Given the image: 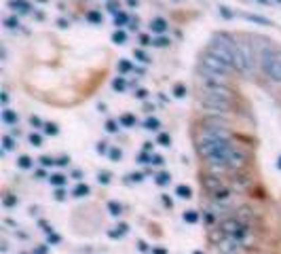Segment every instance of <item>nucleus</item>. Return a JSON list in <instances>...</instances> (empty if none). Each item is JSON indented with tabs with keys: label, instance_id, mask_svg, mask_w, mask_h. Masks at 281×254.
Listing matches in <instances>:
<instances>
[{
	"label": "nucleus",
	"instance_id": "obj_1",
	"mask_svg": "<svg viewBox=\"0 0 281 254\" xmlns=\"http://www.w3.org/2000/svg\"><path fill=\"white\" fill-rule=\"evenodd\" d=\"M233 64H235V70L243 74H249L254 72V51H251L249 45L245 42H233Z\"/></svg>",
	"mask_w": 281,
	"mask_h": 254
},
{
	"label": "nucleus",
	"instance_id": "obj_2",
	"mask_svg": "<svg viewBox=\"0 0 281 254\" xmlns=\"http://www.w3.org/2000/svg\"><path fill=\"white\" fill-rule=\"evenodd\" d=\"M201 68H205V70H212V72H216V74H224V77H229L231 70H235V68H233V66H229L227 62H222V60L214 58L212 53H205L203 58H201Z\"/></svg>",
	"mask_w": 281,
	"mask_h": 254
},
{
	"label": "nucleus",
	"instance_id": "obj_3",
	"mask_svg": "<svg viewBox=\"0 0 281 254\" xmlns=\"http://www.w3.org/2000/svg\"><path fill=\"white\" fill-rule=\"evenodd\" d=\"M199 104L205 106V108H212V110H216V112H229L231 106H233V100H224V97H216V95L201 93V95H199Z\"/></svg>",
	"mask_w": 281,
	"mask_h": 254
},
{
	"label": "nucleus",
	"instance_id": "obj_4",
	"mask_svg": "<svg viewBox=\"0 0 281 254\" xmlns=\"http://www.w3.org/2000/svg\"><path fill=\"white\" fill-rule=\"evenodd\" d=\"M199 83H201V87H212V85H229V77L216 74V72H212V70L201 68V72H199Z\"/></svg>",
	"mask_w": 281,
	"mask_h": 254
},
{
	"label": "nucleus",
	"instance_id": "obj_5",
	"mask_svg": "<svg viewBox=\"0 0 281 254\" xmlns=\"http://www.w3.org/2000/svg\"><path fill=\"white\" fill-rule=\"evenodd\" d=\"M201 93L224 97V100H233V91H231L229 85H212V87H201Z\"/></svg>",
	"mask_w": 281,
	"mask_h": 254
},
{
	"label": "nucleus",
	"instance_id": "obj_6",
	"mask_svg": "<svg viewBox=\"0 0 281 254\" xmlns=\"http://www.w3.org/2000/svg\"><path fill=\"white\" fill-rule=\"evenodd\" d=\"M262 68H264L266 77H269L271 81H275V83H281V53L277 55V58H275L271 64H266V66H262Z\"/></svg>",
	"mask_w": 281,
	"mask_h": 254
},
{
	"label": "nucleus",
	"instance_id": "obj_7",
	"mask_svg": "<svg viewBox=\"0 0 281 254\" xmlns=\"http://www.w3.org/2000/svg\"><path fill=\"white\" fill-rule=\"evenodd\" d=\"M167 28H170V23H167L163 17H154L152 21H150V32H154V34H165L167 32Z\"/></svg>",
	"mask_w": 281,
	"mask_h": 254
},
{
	"label": "nucleus",
	"instance_id": "obj_8",
	"mask_svg": "<svg viewBox=\"0 0 281 254\" xmlns=\"http://www.w3.org/2000/svg\"><path fill=\"white\" fill-rule=\"evenodd\" d=\"M9 7L15 11V13H21V15L30 13V9H32V5L27 3V0H9Z\"/></svg>",
	"mask_w": 281,
	"mask_h": 254
},
{
	"label": "nucleus",
	"instance_id": "obj_9",
	"mask_svg": "<svg viewBox=\"0 0 281 254\" xmlns=\"http://www.w3.org/2000/svg\"><path fill=\"white\" fill-rule=\"evenodd\" d=\"M205 187H207V191H209V193H212V195H214V193H218L220 189H224V185H222V180H220L218 176H214V174L205 178Z\"/></svg>",
	"mask_w": 281,
	"mask_h": 254
},
{
	"label": "nucleus",
	"instance_id": "obj_10",
	"mask_svg": "<svg viewBox=\"0 0 281 254\" xmlns=\"http://www.w3.org/2000/svg\"><path fill=\"white\" fill-rule=\"evenodd\" d=\"M129 233V224L127 222H121V224H117L112 231H108V237H112V239H121L123 235H127Z\"/></svg>",
	"mask_w": 281,
	"mask_h": 254
},
{
	"label": "nucleus",
	"instance_id": "obj_11",
	"mask_svg": "<svg viewBox=\"0 0 281 254\" xmlns=\"http://www.w3.org/2000/svg\"><path fill=\"white\" fill-rule=\"evenodd\" d=\"M17 121H19L17 110H11V108H5V110H3V123H5V125H15Z\"/></svg>",
	"mask_w": 281,
	"mask_h": 254
},
{
	"label": "nucleus",
	"instance_id": "obj_12",
	"mask_svg": "<svg viewBox=\"0 0 281 254\" xmlns=\"http://www.w3.org/2000/svg\"><path fill=\"white\" fill-rule=\"evenodd\" d=\"M47 180L51 182V185H53V187H58V189H62V187L66 185V182H68V178H66L64 174H51V176H49Z\"/></svg>",
	"mask_w": 281,
	"mask_h": 254
},
{
	"label": "nucleus",
	"instance_id": "obj_13",
	"mask_svg": "<svg viewBox=\"0 0 281 254\" xmlns=\"http://www.w3.org/2000/svg\"><path fill=\"white\" fill-rule=\"evenodd\" d=\"M182 218H184V222H188V224H196V222H199V212H196V210H186Z\"/></svg>",
	"mask_w": 281,
	"mask_h": 254
},
{
	"label": "nucleus",
	"instance_id": "obj_14",
	"mask_svg": "<svg viewBox=\"0 0 281 254\" xmlns=\"http://www.w3.org/2000/svg\"><path fill=\"white\" fill-rule=\"evenodd\" d=\"M176 195L180 197V199H190V197H192V189L186 187V185H180V187L176 189Z\"/></svg>",
	"mask_w": 281,
	"mask_h": 254
},
{
	"label": "nucleus",
	"instance_id": "obj_15",
	"mask_svg": "<svg viewBox=\"0 0 281 254\" xmlns=\"http://www.w3.org/2000/svg\"><path fill=\"white\" fill-rule=\"evenodd\" d=\"M112 42H115V45H125V42H127V32L119 28V30L112 34Z\"/></svg>",
	"mask_w": 281,
	"mask_h": 254
},
{
	"label": "nucleus",
	"instance_id": "obj_16",
	"mask_svg": "<svg viewBox=\"0 0 281 254\" xmlns=\"http://www.w3.org/2000/svg\"><path fill=\"white\" fill-rule=\"evenodd\" d=\"M17 167L19 169H30V167H34V161L27 157V155H21V157H17Z\"/></svg>",
	"mask_w": 281,
	"mask_h": 254
},
{
	"label": "nucleus",
	"instance_id": "obj_17",
	"mask_svg": "<svg viewBox=\"0 0 281 254\" xmlns=\"http://www.w3.org/2000/svg\"><path fill=\"white\" fill-rule=\"evenodd\" d=\"M89 193H91V189H89L87 185H82V182H78V185L74 187V191H72L74 197H87Z\"/></svg>",
	"mask_w": 281,
	"mask_h": 254
},
{
	"label": "nucleus",
	"instance_id": "obj_18",
	"mask_svg": "<svg viewBox=\"0 0 281 254\" xmlns=\"http://www.w3.org/2000/svg\"><path fill=\"white\" fill-rule=\"evenodd\" d=\"M108 212H110L112 216H121V214H123V206H121L119 201L112 199V201H108Z\"/></svg>",
	"mask_w": 281,
	"mask_h": 254
},
{
	"label": "nucleus",
	"instance_id": "obj_19",
	"mask_svg": "<svg viewBox=\"0 0 281 254\" xmlns=\"http://www.w3.org/2000/svg\"><path fill=\"white\" fill-rule=\"evenodd\" d=\"M159 127H161V123H159V119H154V117H148L144 121V130H148V132H157Z\"/></svg>",
	"mask_w": 281,
	"mask_h": 254
},
{
	"label": "nucleus",
	"instance_id": "obj_20",
	"mask_svg": "<svg viewBox=\"0 0 281 254\" xmlns=\"http://www.w3.org/2000/svg\"><path fill=\"white\" fill-rule=\"evenodd\" d=\"M119 123H121L123 127H133V125H135V117L129 115V112H125V115L119 117Z\"/></svg>",
	"mask_w": 281,
	"mask_h": 254
},
{
	"label": "nucleus",
	"instance_id": "obj_21",
	"mask_svg": "<svg viewBox=\"0 0 281 254\" xmlns=\"http://www.w3.org/2000/svg\"><path fill=\"white\" fill-rule=\"evenodd\" d=\"M125 87H127V81H125V77H117L115 81H112V89L115 91H125Z\"/></svg>",
	"mask_w": 281,
	"mask_h": 254
},
{
	"label": "nucleus",
	"instance_id": "obj_22",
	"mask_svg": "<svg viewBox=\"0 0 281 254\" xmlns=\"http://www.w3.org/2000/svg\"><path fill=\"white\" fill-rule=\"evenodd\" d=\"M117 68H119V72H121V74H127V72H131V70H133V66H131L129 60H119Z\"/></svg>",
	"mask_w": 281,
	"mask_h": 254
},
{
	"label": "nucleus",
	"instance_id": "obj_23",
	"mask_svg": "<svg viewBox=\"0 0 281 254\" xmlns=\"http://www.w3.org/2000/svg\"><path fill=\"white\" fill-rule=\"evenodd\" d=\"M247 21H254V23H260V26H273L266 17H260V15H243Z\"/></svg>",
	"mask_w": 281,
	"mask_h": 254
},
{
	"label": "nucleus",
	"instance_id": "obj_24",
	"mask_svg": "<svg viewBox=\"0 0 281 254\" xmlns=\"http://www.w3.org/2000/svg\"><path fill=\"white\" fill-rule=\"evenodd\" d=\"M186 93H188V87H186V85H182V83L174 85V95H176V97H186Z\"/></svg>",
	"mask_w": 281,
	"mask_h": 254
},
{
	"label": "nucleus",
	"instance_id": "obj_25",
	"mask_svg": "<svg viewBox=\"0 0 281 254\" xmlns=\"http://www.w3.org/2000/svg\"><path fill=\"white\" fill-rule=\"evenodd\" d=\"M15 148V140H13V136H3V150H13Z\"/></svg>",
	"mask_w": 281,
	"mask_h": 254
},
{
	"label": "nucleus",
	"instance_id": "obj_26",
	"mask_svg": "<svg viewBox=\"0 0 281 254\" xmlns=\"http://www.w3.org/2000/svg\"><path fill=\"white\" fill-rule=\"evenodd\" d=\"M170 182H172V176L167 174V172L157 174V185H159V187H165V185H170Z\"/></svg>",
	"mask_w": 281,
	"mask_h": 254
},
{
	"label": "nucleus",
	"instance_id": "obj_27",
	"mask_svg": "<svg viewBox=\"0 0 281 254\" xmlns=\"http://www.w3.org/2000/svg\"><path fill=\"white\" fill-rule=\"evenodd\" d=\"M127 21H129V17H127V13H125V11H119L117 15H115V23H117L119 28H121V26H125Z\"/></svg>",
	"mask_w": 281,
	"mask_h": 254
},
{
	"label": "nucleus",
	"instance_id": "obj_28",
	"mask_svg": "<svg viewBox=\"0 0 281 254\" xmlns=\"http://www.w3.org/2000/svg\"><path fill=\"white\" fill-rule=\"evenodd\" d=\"M5 26L9 30H15V28H19V19L15 15H9V17H5Z\"/></svg>",
	"mask_w": 281,
	"mask_h": 254
},
{
	"label": "nucleus",
	"instance_id": "obj_29",
	"mask_svg": "<svg viewBox=\"0 0 281 254\" xmlns=\"http://www.w3.org/2000/svg\"><path fill=\"white\" fill-rule=\"evenodd\" d=\"M133 58H135L137 62H142V64H148V62H150V58H148V55H146L142 49H135V51H133Z\"/></svg>",
	"mask_w": 281,
	"mask_h": 254
},
{
	"label": "nucleus",
	"instance_id": "obj_30",
	"mask_svg": "<svg viewBox=\"0 0 281 254\" xmlns=\"http://www.w3.org/2000/svg\"><path fill=\"white\" fill-rule=\"evenodd\" d=\"M43 132L47 134V136H58V125H55V123H45V127H43Z\"/></svg>",
	"mask_w": 281,
	"mask_h": 254
},
{
	"label": "nucleus",
	"instance_id": "obj_31",
	"mask_svg": "<svg viewBox=\"0 0 281 254\" xmlns=\"http://www.w3.org/2000/svg\"><path fill=\"white\" fill-rule=\"evenodd\" d=\"M27 140H30V144H32V146H40V144H43V136L36 134V132H32L30 136H27Z\"/></svg>",
	"mask_w": 281,
	"mask_h": 254
},
{
	"label": "nucleus",
	"instance_id": "obj_32",
	"mask_svg": "<svg viewBox=\"0 0 281 254\" xmlns=\"http://www.w3.org/2000/svg\"><path fill=\"white\" fill-rule=\"evenodd\" d=\"M3 206H5V208L17 206V197H15V195H5V197H3Z\"/></svg>",
	"mask_w": 281,
	"mask_h": 254
},
{
	"label": "nucleus",
	"instance_id": "obj_33",
	"mask_svg": "<svg viewBox=\"0 0 281 254\" xmlns=\"http://www.w3.org/2000/svg\"><path fill=\"white\" fill-rule=\"evenodd\" d=\"M170 42H172V40L167 38V36H157V38L152 40V47H167Z\"/></svg>",
	"mask_w": 281,
	"mask_h": 254
},
{
	"label": "nucleus",
	"instance_id": "obj_34",
	"mask_svg": "<svg viewBox=\"0 0 281 254\" xmlns=\"http://www.w3.org/2000/svg\"><path fill=\"white\" fill-rule=\"evenodd\" d=\"M157 144H161V146H170V144H172V138H170V134H159V138H157Z\"/></svg>",
	"mask_w": 281,
	"mask_h": 254
},
{
	"label": "nucleus",
	"instance_id": "obj_35",
	"mask_svg": "<svg viewBox=\"0 0 281 254\" xmlns=\"http://www.w3.org/2000/svg\"><path fill=\"white\" fill-rule=\"evenodd\" d=\"M119 125H121V123L112 121V119H110V121H106V132H108V134H117V132H119Z\"/></svg>",
	"mask_w": 281,
	"mask_h": 254
},
{
	"label": "nucleus",
	"instance_id": "obj_36",
	"mask_svg": "<svg viewBox=\"0 0 281 254\" xmlns=\"http://www.w3.org/2000/svg\"><path fill=\"white\" fill-rule=\"evenodd\" d=\"M87 19L91 21V23H102V15L97 11H89L87 13Z\"/></svg>",
	"mask_w": 281,
	"mask_h": 254
},
{
	"label": "nucleus",
	"instance_id": "obj_37",
	"mask_svg": "<svg viewBox=\"0 0 281 254\" xmlns=\"http://www.w3.org/2000/svg\"><path fill=\"white\" fill-rule=\"evenodd\" d=\"M108 157H110V161H119V159L123 157V150H121V148H110Z\"/></svg>",
	"mask_w": 281,
	"mask_h": 254
},
{
	"label": "nucleus",
	"instance_id": "obj_38",
	"mask_svg": "<svg viewBox=\"0 0 281 254\" xmlns=\"http://www.w3.org/2000/svg\"><path fill=\"white\" fill-rule=\"evenodd\" d=\"M27 121H30V125L34 127V130H38V127H45V123L40 121V117H36V115H30V119H27Z\"/></svg>",
	"mask_w": 281,
	"mask_h": 254
},
{
	"label": "nucleus",
	"instance_id": "obj_39",
	"mask_svg": "<svg viewBox=\"0 0 281 254\" xmlns=\"http://www.w3.org/2000/svg\"><path fill=\"white\" fill-rule=\"evenodd\" d=\"M110 172H100V174H97V182H100V185H108V182H110Z\"/></svg>",
	"mask_w": 281,
	"mask_h": 254
},
{
	"label": "nucleus",
	"instance_id": "obj_40",
	"mask_svg": "<svg viewBox=\"0 0 281 254\" xmlns=\"http://www.w3.org/2000/svg\"><path fill=\"white\" fill-rule=\"evenodd\" d=\"M152 40H154V38H150L148 34H142V36H139V45H142V47H150Z\"/></svg>",
	"mask_w": 281,
	"mask_h": 254
},
{
	"label": "nucleus",
	"instance_id": "obj_41",
	"mask_svg": "<svg viewBox=\"0 0 281 254\" xmlns=\"http://www.w3.org/2000/svg\"><path fill=\"white\" fill-rule=\"evenodd\" d=\"M144 180V174H139V172H135V174H129V182H135V185H139V182Z\"/></svg>",
	"mask_w": 281,
	"mask_h": 254
},
{
	"label": "nucleus",
	"instance_id": "obj_42",
	"mask_svg": "<svg viewBox=\"0 0 281 254\" xmlns=\"http://www.w3.org/2000/svg\"><path fill=\"white\" fill-rule=\"evenodd\" d=\"M97 153L100 155H106V153H110V148H108V142H97Z\"/></svg>",
	"mask_w": 281,
	"mask_h": 254
},
{
	"label": "nucleus",
	"instance_id": "obj_43",
	"mask_svg": "<svg viewBox=\"0 0 281 254\" xmlns=\"http://www.w3.org/2000/svg\"><path fill=\"white\" fill-rule=\"evenodd\" d=\"M139 163H152V155H146V153H139Z\"/></svg>",
	"mask_w": 281,
	"mask_h": 254
},
{
	"label": "nucleus",
	"instance_id": "obj_44",
	"mask_svg": "<svg viewBox=\"0 0 281 254\" xmlns=\"http://www.w3.org/2000/svg\"><path fill=\"white\" fill-rule=\"evenodd\" d=\"M40 165H43V167L55 165V159H51V157H40Z\"/></svg>",
	"mask_w": 281,
	"mask_h": 254
},
{
	"label": "nucleus",
	"instance_id": "obj_45",
	"mask_svg": "<svg viewBox=\"0 0 281 254\" xmlns=\"http://www.w3.org/2000/svg\"><path fill=\"white\" fill-rule=\"evenodd\" d=\"M220 15L227 17V19H231L233 17V11H229V7H220Z\"/></svg>",
	"mask_w": 281,
	"mask_h": 254
},
{
	"label": "nucleus",
	"instance_id": "obj_46",
	"mask_svg": "<svg viewBox=\"0 0 281 254\" xmlns=\"http://www.w3.org/2000/svg\"><path fill=\"white\" fill-rule=\"evenodd\" d=\"M55 199H58V201H64V199H66V191H64V189H55Z\"/></svg>",
	"mask_w": 281,
	"mask_h": 254
},
{
	"label": "nucleus",
	"instance_id": "obj_47",
	"mask_svg": "<svg viewBox=\"0 0 281 254\" xmlns=\"http://www.w3.org/2000/svg\"><path fill=\"white\" fill-rule=\"evenodd\" d=\"M108 11H110V13H115V15H117V13H119V3H115V0H110V3H108Z\"/></svg>",
	"mask_w": 281,
	"mask_h": 254
},
{
	"label": "nucleus",
	"instance_id": "obj_48",
	"mask_svg": "<svg viewBox=\"0 0 281 254\" xmlns=\"http://www.w3.org/2000/svg\"><path fill=\"white\" fill-rule=\"evenodd\" d=\"M34 176H36V180H45V178H49L45 169H36V172H34Z\"/></svg>",
	"mask_w": 281,
	"mask_h": 254
},
{
	"label": "nucleus",
	"instance_id": "obj_49",
	"mask_svg": "<svg viewBox=\"0 0 281 254\" xmlns=\"http://www.w3.org/2000/svg\"><path fill=\"white\" fill-rule=\"evenodd\" d=\"M135 97H139V100H146V97H148V91H146V89H135Z\"/></svg>",
	"mask_w": 281,
	"mask_h": 254
},
{
	"label": "nucleus",
	"instance_id": "obj_50",
	"mask_svg": "<svg viewBox=\"0 0 281 254\" xmlns=\"http://www.w3.org/2000/svg\"><path fill=\"white\" fill-rule=\"evenodd\" d=\"M150 165H163V157H161V155H152V163Z\"/></svg>",
	"mask_w": 281,
	"mask_h": 254
},
{
	"label": "nucleus",
	"instance_id": "obj_51",
	"mask_svg": "<svg viewBox=\"0 0 281 254\" xmlns=\"http://www.w3.org/2000/svg\"><path fill=\"white\" fill-rule=\"evenodd\" d=\"M68 163H70V159H68V157H60L58 161H55V165H60V167H66Z\"/></svg>",
	"mask_w": 281,
	"mask_h": 254
},
{
	"label": "nucleus",
	"instance_id": "obj_52",
	"mask_svg": "<svg viewBox=\"0 0 281 254\" xmlns=\"http://www.w3.org/2000/svg\"><path fill=\"white\" fill-rule=\"evenodd\" d=\"M0 100H3V104H5V108H7V104H9V93H7V91H3V95H0Z\"/></svg>",
	"mask_w": 281,
	"mask_h": 254
},
{
	"label": "nucleus",
	"instance_id": "obj_53",
	"mask_svg": "<svg viewBox=\"0 0 281 254\" xmlns=\"http://www.w3.org/2000/svg\"><path fill=\"white\" fill-rule=\"evenodd\" d=\"M152 254H167V250H165V248H154V246H152Z\"/></svg>",
	"mask_w": 281,
	"mask_h": 254
},
{
	"label": "nucleus",
	"instance_id": "obj_54",
	"mask_svg": "<svg viewBox=\"0 0 281 254\" xmlns=\"http://www.w3.org/2000/svg\"><path fill=\"white\" fill-rule=\"evenodd\" d=\"M72 178H74V180H82V174H80L78 169H76V172H72Z\"/></svg>",
	"mask_w": 281,
	"mask_h": 254
},
{
	"label": "nucleus",
	"instance_id": "obj_55",
	"mask_svg": "<svg viewBox=\"0 0 281 254\" xmlns=\"http://www.w3.org/2000/svg\"><path fill=\"white\" fill-rule=\"evenodd\" d=\"M58 26H60V28H68V26H70V23H68V21H66V19H60V21H58Z\"/></svg>",
	"mask_w": 281,
	"mask_h": 254
},
{
	"label": "nucleus",
	"instance_id": "obj_56",
	"mask_svg": "<svg viewBox=\"0 0 281 254\" xmlns=\"http://www.w3.org/2000/svg\"><path fill=\"white\" fill-rule=\"evenodd\" d=\"M137 3H139V0H127V5H129V7H137Z\"/></svg>",
	"mask_w": 281,
	"mask_h": 254
},
{
	"label": "nucleus",
	"instance_id": "obj_57",
	"mask_svg": "<svg viewBox=\"0 0 281 254\" xmlns=\"http://www.w3.org/2000/svg\"><path fill=\"white\" fill-rule=\"evenodd\" d=\"M144 110H146V112H152V110H154V106H150V104H146V106H144Z\"/></svg>",
	"mask_w": 281,
	"mask_h": 254
},
{
	"label": "nucleus",
	"instance_id": "obj_58",
	"mask_svg": "<svg viewBox=\"0 0 281 254\" xmlns=\"http://www.w3.org/2000/svg\"><path fill=\"white\" fill-rule=\"evenodd\" d=\"M258 3H262V5H269V3H271V0H258Z\"/></svg>",
	"mask_w": 281,
	"mask_h": 254
},
{
	"label": "nucleus",
	"instance_id": "obj_59",
	"mask_svg": "<svg viewBox=\"0 0 281 254\" xmlns=\"http://www.w3.org/2000/svg\"><path fill=\"white\" fill-rule=\"evenodd\" d=\"M277 169H281V157L277 159Z\"/></svg>",
	"mask_w": 281,
	"mask_h": 254
},
{
	"label": "nucleus",
	"instance_id": "obj_60",
	"mask_svg": "<svg viewBox=\"0 0 281 254\" xmlns=\"http://www.w3.org/2000/svg\"><path fill=\"white\" fill-rule=\"evenodd\" d=\"M192 254H203V252H201V250H194V252H192Z\"/></svg>",
	"mask_w": 281,
	"mask_h": 254
},
{
	"label": "nucleus",
	"instance_id": "obj_61",
	"mask_svg": "<svg viewBox=\"0 0 281 254\" xmlns=\"http://www.w3.org/2000/svg\"><path fill=\"white\" fill-rule=\"evenodd\" d=\"M19 254H32V252H19Z\"/></svg>",
	"mask_w": 281,
	"mask_h": 254
}]
</instances>
